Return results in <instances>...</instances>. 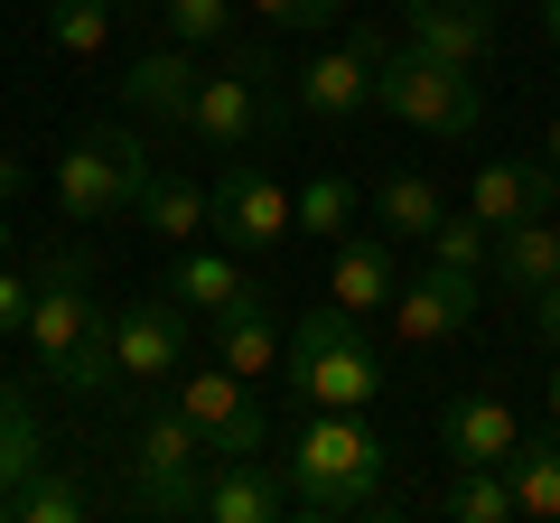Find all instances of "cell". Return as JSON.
<instances>
[{
  "label": "cell",
  "mask_w": 560,
  "mask_h": 523,
  "mask_svg": "<svg viewBox=\"0 0 560 523\" xmlns=\"http://www.w3.org/2000/svg\"><path fill=\"white\" fill-rule=\"evenodd\" d=\"M206 224H215L234 253H280V243L300 234V197H290L261 160L234 150V160L215 168V187H206Z\"/></svg>",
  "instance_id": "cell-9"
},
{
  "label": "cell",
  "mask_w": 560,
  "mask_h": 523,
  "mask_svg": "<svg viewBox=\"0 0 560 523\" xmlns=\"http://www.w3.org/2000/svg\"><path fill=\"white\" fill-rule=\"evenodd\" d=\"M0 262H10V216H0Z\"/></svg>",
  "instance_id": "cell-39"
},
{
  "label": "cell",
  "mask_w": 560,
  "mask_h": 523,
  "mask_svg": "<svg viewBox=\"0 0 560 523\" xmlns=\"http://www.w3.org/2000/svg\"><path fill=\"white\" fill-rule=\"evenodd\" d=\"M20 187H28V160H10V150H0V206L20 197Z\"/></svg>",
  "instance_id": "cell-35"
},
{
  "label": "cell",
  "mask_w": 560,
  "mask_h": 523,
  "mask_svg": "<svg viewBox=\"0 0 560 523\" xmlns=\"http://www.w3.org/2000/svg\"><path fill=\"white\" fill-rule=\"evenodd\" d=\"M168 403L197 421V440L215 449V458H261L271 449V411H261V393L234 374V364H197V374H168Z\"/></svg>",
  "instance_id": "cell-8"
},
{
  "label": "cell",
  "mask_w": 560,
  "mask_h": 523,
  "mask_svg": "<svg viewBox=\"0 0 560 523\" xmlns=\"http://www.w3.org/2000/svg\"><path fill=\"white\" fill-rule=\"evenodd\" d=\"M374 216H383V234L430 243V224L448 216V197H440V178H430V168H393V178L374 187Z\"/></svg>",
  "instance_id": "cell-25"
},
{
  "label": "cell",
  "mask_w": 560,
  "mask_h": 523,
  "mask_svg": "<svg viewBox=\"0 0 560 523\" xmlns=\"http://www.w3.org/2000/svg\"><path fill=\"white\" fill-rule=\"evenodd\" d=\"M28 356H38V383L75 393V403H103L113 393V309L94 300V262L84 243H47L38 253V300H28Z\"/></svg>",
  "instance_id": "cell-1"
},
{
  "label": "cell",
  "mask_w": 560,
  "mask_h": 523,
  "mask_svg": "<svg viewBox=\"0 0 560 523\" xmlns=\"http://www.w3.org/2000/svg\"><path fill=\"white\" fill-rule=\"evenodd\" d=\"M430 262H448V271H477V281H486V262H495V224H486L477 206H448V216L430 224Z\"/></svg>",
  "instance_id": "cell-28"
},
{
  "label": "cell",
  "mask_w": 560,
  "mask_h": 523,
  "mask_svg": "<svg viewBox=\"0 0 560 523\" xmlns=\"http://www.w3.org/2000/svg\"><path fill=\"white\" fill-rule=\"evenodd\" d=\"M168 300L187 309V318H224V309H243V300H261V281L243 271L234 253H197V243H178V262H168Z\"/></svg>",
  "instance_id": "cell-19"
},
{
  "label": "cell",
  "mask_w": 560,
  "mask_h": 523,
  "mask_svg": "<svg viewBox=\"0 0 560 523\" xmlns=\"http://www.w3.org/2000/svg\"><path fill=\"white\" fill-rule=\"evenodd\" d=\"M47 47H57V57H103V47H113V0H57V10H47Z\"/></svg>",
  "instance_id": "cell-30"
},
{
  "label": "cell",
  "mask_w": 560,
  "mask_h": 523,
  "mask_svg": "<svg viewBox=\"0 0 560 523\" xmlns=\"http://www.w3.org/2000/svg\"><path fill=\"white\" fill-rule=\"evenodd\" d=\"M261 28H280V38H327V28L346 20V0H243Z\"/></svg>",
  "instance_id": "cell-32"
},
{
  "label": "cell",
  "mask_w": 560,
  "mask_h": 523,
  "mask_svg": "<svg viewBox=\"0 0 560 523\" xmlns=\"http://www.w3.org/2000/svg\"><path fill=\"white\" fill-rule=\"evenodd\" d=\"M551 271H560V224H551V216H523V224H504V234H495V262H486V281H504L514 300H533Z\"/></svg>",
  "instance_id": "cell-21"
},
{
  "label": "cell",
  "mask_w": 560,
  "mask_h": 523,
  "mask_svg": "<svg viewBox=\"0 0 560 523\" xmlns=\"http://www.w3.org/2000/svg\"><path fill=\"white\" fill-rule=\"evenodd\" d=\"M280 300L261 290V300H243V309H224V318H206V356L215 364H234L243 383H280Z\"/></svg>",
  "instance_id": "cell-16"
},
{
  "label": "cell",
  "mask_w": 560,
  "mask_h": 523,
  "mask_svg": "<svg viewBox=\"0 0 560 523\" xmlns=\"http://www.w3.org/2000/svg\"><path fill=\"white\" fill-rule=\"evenodd\" d=\"M551 197H560V168L551 160H486L477 178H467V206H477L486 224H523V216H551Z\"/></svg>",
  "instance_id": "cell-18"
},
{
  "label": "cell",
  "mask_w": 560,
  "mask_h": 523,
  "mask_svg": "<svg viewBox=\"0 0 560 523\" xmlns=\"http://www.w3.org/2000/svg\"><path fill=\"white\" fill-rule=\"evenodd\" d=\"M290 197H300V234H318V243L355 234V178H346V168H318V178H300Z\"/></svg>",
  "instance_id": "cell-26"
},
{
  "label": "cell",
  "mask_w": 560,
  "mask_h": 523,
  "mask_svg": "<svg viewBox=\"0 0 560 523\" xmlns=\"http://www.w3.org/2000/svg\"><path fill=\"white\" fill-rule=\"evenodd\" d=\"M541 38H551V47H560V0H541Z\"/></svg>",
  "instance_id": "cell-36"
},
{
  "label": "cell",
  "mask_w": 560,
  "mask_h": 523,
  "mask_svg": "<svg viewBox=\"0 0 560 523\" xmlns=\"http://www.w3.org/2000/svg\"><path fill=\"white\" fill-rule=\"evenodd\" d=\"M206 84V57L197 47H150V57H131V75H121V103H131L140 121H168V131H187V103H197Z\"/></svg>",
  "instance_id": "cell-15"
},
{
  "label": "cell",
  "mask_w": 560,
  "mask_h": 523,
  "mask_svg": "<svg viewBox=\"0 0 560 523\" xmlns=\"http://www.w3.org/2000/svg\"><path fill=\"white\" fill-rule=\"evenodd\" d=\"M393 234H337V262H327V300L355 309V318H374V309H393Z\"/></svg>",
  "instance_id": "cell-20"
},
{
  "label": "cell",
  "mask_w": 560,
  "mask_h": 523,
  "mask_svg": "<svg viewBox=\"0 0 560 523\" xmlns=\"http://www.w3.org/2000/svg\"><path fill=\"white\" fill-rule=\"evenodd\" d=\"M150 168L160 160H150V141L131 121H84L57 160V216L66 224H121L140 206V187H150Z\"/></svg>",
  "instance_id": "cell-5"
},
{
  "label": "cell",
  "mask_w": 560,
  "mask_h": 523,
  "mask_svg": "<svg viewBox=\"0 0 560 523\" xmlns=\"http://www.w3.org/2000/svg\"><path fill=\"white\" fill-rule=\"evenodd\" d=\"M440 514H448V523H504V514H514V486H504V467H448Z\"/></svg>",
  "instance_id": "cell-27"
},
{
  "label": "cell",
  "mask_w": 560,
  "mask_h": 523,
  "mask_svg": "<svg viewBox=\"0 0 560 523\" xmlns=\"http://www.w3.org/2000/svg\"><path fill=\"white\" fill-rule=\"evenodd\" d=\"M504 486H514V514H533V523H560V430H523L514 440V458H504Z\"/></svg>",
  "instance_id": "cell-24"
},
{
  "label": "cell",
  "mask_w": 560,
  "mask_h": 523,
  "mask_svg": "<svg viewBox=\"0 0 560 523\" xmlns=\"http://www.w3.org/2000/svg\"><path fill=\"white\" fill-rule=\"evenodd\" d=\"M234 10H243V0H160V38H178V47H215L224 28H234Z\"/></svg>",
  "instance_id": "cell-31"
},
{
  "label": "cell",
  "mask_w": 560,
  "mask_h": 523,
  "mask_svg": "<svg viewBox=\"0 0 560 523\" xmlns=\"http://www.w3.org/2000/svg\"><path fill=\"white\" fill-rule=\"evenodd\" d=\"M84 504H94V496H84V486L66 477L57 458H47L38 477H28L20 496H10V523H84Z\"/></svg>",
  "instance_id": "cell-29"
},
{
  "label": "cell",
  "mask_w": 560,
  "mask_h": 523,
  "mask_svg": "<svg viewBox=\"0 0 560 523\" xmlns=\"http://www.w3.org/2000/svg\"><path fill=\"white\" fill-rule=\"evenodd\" d=\"M533 337H541V346H560V271L533 290Z\"/></svg>",
  "instance_id": "cell-34"
},
{
  "label": "cell",
  "mask_w": 560,
  "mask_h": 523,
  "mask_svg": "<svg viewBox=\"0 0 560 523\" xmlns=\"http://www.w3.org/2000/svg\"><path fill=\"white\" fill-rule=\"evenodd\" d=\"M374 113L411 121V131H430V141H467V131L486 121V75H467V66H440V57H420V47L383 38Z\"/></svg>",
  "instance_id": "cell-6"
},
{
  "label": "cell",
  "mask_w": 560,
  "mask_h": 523,
  "mask_svg": "<svg viewBox=\"0 0 560 523\" xmlns=\"http://www.w3.org/2000/svg\"><path fill=\"white\" fill-rule=\"evenodd\" d=\"M383 458L393 449L374 440L364 411H300L290 440H280V477H290V514H374L383 504Z\"/></svg>",
  "instance_id": "cell-2"
},
{
  "label": "cell",
  "mask_w": 560,
  "mask_h": 523,
  "mask_svg": "<svg viewBox=\"0 0 560 523\" xmlns=\"http://www.w3.org/2000/svg\"><path fill=\"white\" fill-rule=\"evenodd\" d=\"M113 10H131V0H113Z\"/></svg>",
  "instance_id": "cell-40"
},
{
  "label": "cell",
  "mask_w": 560,
  "mask_h": 523,
  "mask_svg": "<svg viewBox=\"0 0 560 523\" xmlns=\"http://www.w3.org/2000/svg\"><path fill=\"white\" fill-rule=\"evenodd\" d=\"M541 160H551V168H560V113H551V150H541Z\"/></svg>",
  "instance_id": "cell-38"
},
{
  "label": "cell",
  "mask_w": 560,
  "mask_h": 523,
  "mask_svg": "<svg viewBox=\"0 0 560 523\" xmlns=\"http://www.w3.org/2000/svg\"><path fill=\"white\" fill-rule=\"evenodd\" d=\"M290 113H300V103L271 84V57H261V47H234V57L197 84V103H187V141H206V150H224V160H234V150L271 141Z\"/></svg>",
  "instance_id": "cell-7"
},
{
  "label": "cell",
  "mask_w": 560,
  "mask_h": 523,
  "mask_svg": "<svg viewBox=\"0 0 560 523\" xmlns=\"http://www.w3.org/2000/svg\"><path fill=\"white\" fill-rule=\"evenodd\" d=\"M514 440H523V421H514L504 393H448V403H440L448 467H504V458H514Z\"/></svg>",
  "instance_id": "cell-14"
},
{
  "label": "cell",
  "mask_w": 560,
  "mask_h": 523,
  "mask_svg": "<svg viewBox=\"0 0 560 523\" xmlns=\"http://www.w3.org/2000/svg\"><path fill=\"white\" fill-rule=\"evenodd\" d=\"M28 300H38V271H10V262H0V337L28 327Z\"/></svg>",
  "instance_id": "cell-33"
},
{
  "label": "cell",
  "mask_w": 560,
  "mask_h": 523,
  "mask_svg": "<svg viewBox=\"0 0 560 523\" xmlns=\"http://www.w3.org/2000/svg\"><path fill=\"white\" fill-rule=\"evenodd\" d=\"M541 411H551V430H560V374H551V383H541Z\"/></svg>",
  "instance_id": "cell-37"
},
{
  "label": "cell",
  "mask_w": 560,
  "mask_h": 523,
  "mask_svg": "<svg viewBox=\"0 0 560 523\" xmlns=\"http://www.w3.org/2000/svg\"><path fill=\"white\" fill-rule=\"evenodd\" d=\"M206 467H215V449H206L197 421L168 403V383L131 393V430H121V504H131V514L187 523L197 496H206Z\"/></svg>",
  "instance_id": "cell-3"
},
{
  "label": "cell",
  "mask_w": 560,
  "mask_h": 523,
  "mask_svg": "<svg viewBox=\"0 0 560 523\" xmlns=\"http://www.w3.org/2000/svg\"><path fill=\"white\" fill-rule=\"evenodd\" d=\"M280 383H290V403L300 411H364L383 393V356L374 337H364L355 309H308L300 327H290V346H280Z\"/></svg>",
  "instance_id": "cell-4"
},
{
  "label": "cell",
  "mask_w": 560,
  "mask_h": 523,
  "mask_svg": "<svg viewBox=\"0 0 560 523\" xmlns=\"http://www.w3.org/2000/svg\"><path fill=\"white\" fill-rule=\"evenodd\" d=\"M374 66H383V28H355V38L318 47V57L290 75V103H300L308 121H355V113H374Z\"/></svg>",
  "instance_id": "cell-10"
},
{
  "label": "cell",
  "mask_w": 560,
  "mask_h": 523,
  "mask_svg": "<svg viewBox=\"0 0 560 523\" xmlns=\"http://www.w3.org/2000/svg\"><path fill=\"white\" fill-rule=\"evenodd\" d=\"M131 224L140 234H160V243H187V234H206V178H187V168H150V187H140V206H131Z\"/></svg>",
  "instance_id": "cell-22"
},
{
  "label": "cell",
  "mask_w": 560,
  "mask_h": 523,
  "mask_svg": "<svg viewBox=\"0 0 560 523\" xmlns=\"http://www.w3.org/2000/svg\"><path fill=\"white\" fill-rule=\"evenodd\" d=\"M401 47L486 75V57H495V0H401Z\"/></svg>",
  "instance_id": "cell-13"
},
{
  "label": "cell",
  "mask_w": 560,
  "mask_h": 523,
  "mask_svg": "<svg viewBox=\"0 0 560 523\" xmlns=\"http://www.w3.org/2000/svg\"><path fill=\"white\" fill-rule=\"evenodd\" d=\"M477 300H486L477 271L420 262L411 281H393V337H401V346H448V337H467V327H477Z\"/></svg>",
  "instance_id": "cell-11"
},
{
  "label": "cell",
  "mask_w": 560,
  "mask_h": 523,
  "mask_svg": "<svg viewBox=\"0 0 560 523\" xmlns=\"http://www.w3.org/2000/svg\"><path fill=\"white\" fill-rule=\"evenodd\" d=\"M178 364H187V309L168 300V290H150V300L113 309V383L150 393V383H168Z\"/></svg>",
  "instance_id": "cell-12"
},
{
  "label": "cell",
  "mask_w": 560,
  "mask_h": 523,
  "mask_svg": "<svg viewBox=\"0 0 560 523\" xmlns=\"http://www.w3.org/2000/svg\"><path fill=\"white\" fill-rule=\"evenodd\" d=\"M47 467V430H38V403L20 383H0V523H10V496Z\"/></svg>",
  "instance_id": "cell-23"
},
{
  "label": "cell",
  "mask_w": 560,
  "mask_h": 523,
  "mask_svg": "<svg viewBox=\"0 0 560 523\" xmlns=\"http://www.w3.org/2000/svg\"><path fill=\"white\" fill-rule=\"evenodd\" d=\"M206 523H280L290 514V477L271 458H215L206 467V496H197Z\"/></svg>",
  "instance_id": "cell-17"
}]
</instances>
